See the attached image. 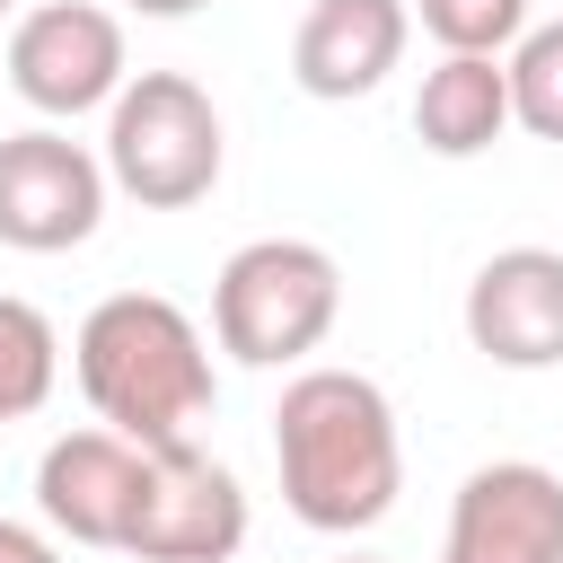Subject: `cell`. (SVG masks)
I'll return each instance as SVG.
<instances>
[{"label": "cell", "mask_w": 563, "mask_h": 563, "mask_svg": "<svg viewBox=\"0 0 563 563\" xmlns=\"http://www.w3.org/2000/svg\"><path fill=\"white\" fill-rule=\"evenodd\" d=\"M273 466L282 501L317 537H361L405 493V440L396 405L361 369H299L273 405Z\"/></svg>", "instance_id": "6da1fadb"}, {"label": "cell", "mask_w": 563, "mask_h": 563, "mask_svg": "<svg viewBox=\"0 0 563 563\" xmlns=\"http://www.w3.org/2000/svg\"><path fill=\"white\" fill-rule=\"evenodd\" d=\"M70 369H79V396L106 431L141 440V449H185L211 405H220V378H211V343L202 325L158 299V290H114L79 317L70 334Z\"/></svg>", "instance_id": "7a4b0ae2"}, {"label": "cell", "mask_w": 563, "mask_h": 563, "mask_svg": "<svg viewBox=\"0 0 563 563\" xmlns=\"http://www.w3.org/2000/svg\"><path fill=\"white\" fill-rule=\"evenodd\" d=\"M343 317V273L317 238H246L211 282V334L246 369L308 361Z\"/></svg>", "instance_id": "3957f363"}, {"label": "cell", "mask_w": 563, "mask_h": 563, "mask_svg": "<svg viewBox=\"0 0 563 563\" xmlns=\"http://www.w3.org/2000/svg\"><path fill=\"white\" fill-rule=\"evenodd\" d=\"M229 132L220 106L202 97V79L185 70H132L123 97L106 106V176L114 194H132L141 211H185L220 185Z\"/></svg>", "instance_id": "277c9868"}, {"label": "cell", "mask_w": 563, "mask_h": 563, "mask_svg": "<svg viewBox=\"0 0 563 563\" xmlns=\"http://www.w3.org/2000/svg\"><path fill=\"white\" fill-rule=\"evenodd\" d=\"M106 150L53 132V123H26V132H0V246L18 255H70L97 238L106 220Z\"/></svg>", "instance_id": "5b68a950"}, {"label": "cell", "mask_w": 563, "mask_h": 563, "mask_svg": "<svg viewBox=\"0 0 563 563\" xmlns=\"http://www.w3.org/2000/svg\"><path fill=\"white\" fill-rule=\"evenodd\" d=\"M123 79H132V62H123V18L114 9H97V0H44V9L9 18V88L44 123L114 106Z\"/></svg>", "instance_id": "8992f818"}, {"label": "cell", "mask_w": 563, "mask_h": 563, "mask_svg": "<svg viewBox=\"0 0 563 563\" xmlns=\"http://www.w3.org/2000/svg\"><path fill=\"white\" fill-rule=\"evenodd\" d=\"M238 545H246V484L194 440L150 449V484H141L123 554L132 563H229Z\"/></svg>", "instance_id": "52a82bcc"}, {"label": "cell", "mask_w": 563, "mask_h": 563, "mask_svg": "<svg viewBox=\"0 0 563 563\" xmlns=\"http://www.w3.org/2000/svg\"><path fill=\"white\" fill-rule=\"evenodd\" d=\"M141 484H150V449L88 422V431H62L44 457H35V510L53 537L70 545H106L123 554L132 537V510H141Z\"/></svg>", "instance_id": "ba28073f"}, {"label": "cell", "mask_w": 563, "mask_h": 563, "mask_svg": "<svg viewBox=\"0 0 563 563\" xmlns=\"http://www.w3.org/2000/svg\"><path fill=\"white\" fill-rule=\"evenodd\" d=\"M440 563H563V475L537 457H493L457 484Z\"/></svg>", "instance_id": "9c48e42d"}, {"label": "cell", "mask_w": 563, "mask_h": 563, "mask_svg": "<svg viewBox=\"0 0 563 563\" xmlns=\"http://www.w3.org/2000/svg\"><path fill=\"white\" fill-rule=\"evenodd\" d=\"M466 343L493 369H554L563 361V255L554 246H501L466 282Z\"/></svg>", "instance_id": "30bf717a"}, {"label": "cell", "mask_w": 563, "mask_h": 563, "mask_svg": "<svg viewBox=\"0 0 563 563\" xmlns=\"http://www.w3.org/2000/svg\"><path fill=\"white\" fill-rule=\"evenodd\" d=\"M405 35H413L405 0H308L290 35V79L325 106H352L405 62Z\"/></svg>", "instance_id": "8fae6325"}, {"label": "cell", "mask_w": 563, "mask_h": 563, "mask_svg": "<svg viewBox=\"0 0 563 563\" xmlns=\"http://www.w3.org/2000/svg\"><path fill=\"white\" fill-rule=\"evenodd\" d=\"M413 132L440 158H475L510 132V53H440L413 88Z\"/></svg>", "instance_id": "7c38bea8"}, {"label": "cell", "mask_w": 563, "mask_h": 563, "mask_svg": "<svg viewBox=\"0 0 563 563\" xmlns=\"http://www.w3.org/2000/svg\"><path fill=\"white\" fill-rule=\"evenodd\" d=\"M62 378V334L35 299H9L0 290V422H26Z\"/></svg>", "instance_id": "4fadbf2b"}, {"label": "cell", "mask_w": 563, "mask_h": 563, "mask_svg": "<svg viewBox=\"0 0 563 563\" xmlns=\"http://www.w3.org/2000/svg\"><path fill=\"white\" fill-rule=\"evenodd\" d=\"M510 123L537 141H563V18L510 44Z\"/></svg>", "instance_id": "5bb4252c"}, {"label": "cell", "mask_w": 563, "mask_h": 563, "mask_svg": "<svg viewBox=\"0 0 563 563\" xmlns=\"http://www.w3.org/2000/svg\"><path fill=\"white\" fill-rule=\"evenodd\" d=\"M440 53H510L528 35V0H413Z\"/></svg>", "instance_id": "9a60e30c"}, {"label": "cell", "mask_w": 563, "mask_h": 563, "mask_svg": "<svg viewBox=\"0 0 563 563\" xmlns=\"http://www.w3.org/2000/svg\"><path fill=\"white\" fill-rule=\"evenodd\" d=\"M0 563H62V545L26 519H0Z\"/></svg>", "instance_id": "2e32d148"}, {"label": "cell", "mask_w": 563, "mask_h": 563, "mask_svg": "<svg viewBox=\"0 0 563 563\" xmlns=\"http://www.w3.org/2000/svg\"><path fill=\"white\" fill-rule=\"evenodd\" d=\"M123 9H141V18H194V9H211V0H123Z\"/></svg>", "instance_id": "e0dca14e"}, {"label": "cell", "mask_w": 563, "mask_h": 563, "mask_svg": "<svg viewBox=\"0 0 563 563\" xmlns=\"http://www.w3.org/2000/svg\"><path fill=\"white\" fill-rule=\"evenodd\" d=\"M0 18H18V0H0Z\"/></svg>", "instance_id": "ac0fdd59"}, {"label": "cell", "mask_w": 563, "mask_h": 563, "mask_svg": "<svg viewBox=\"0 0 563 563\" xmlns=\"http://www.w3.org/2000/svg\"><path fill=\"white\" fill-rule=\"evenodd\" d=\"M352 563H369V554H352Z\"/></svg>", "instance_id": "d6986e66"}]
</instances>
